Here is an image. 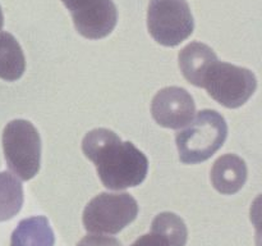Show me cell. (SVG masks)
<instances>
[{
  "label": "cell",
  "mask_w": 262,
  "mask_h": 246,
  "mask_svg": "<svg viewBox=\"0 0 262 246\" xmlns=\"http://www.w3.org/2000/svg\"><path fill=\"white\" fill-rule=\"evenodd\" d=\"M55 236L46 217L26 218L18 223L10 237V246H54Z\"/></svg>",
  "instance_id": "obj_11"
},
{
  "label": "cell",
  "mask_w": 262,
  "mask_h": 246,
  "mask_svg": "<svg viewBox=\"0 0 262 246\" xmlns=\"http://www.w3.org/2000/svg\"><path fill=\"white\" fill-rule=\"evenodd\" d=\"M71 12L77 32L90 40L109 36L117 26L118 10L113 0H61Z\"/></svg>",
  "instance_id": "obj_7"
},
{
  "label": "cell",
  "mask_w": 262,
  "mask_h": 246,
  "mask_svg": "<svg viewBox=\"0 0 262 246\" xmlns=\"http://www.w3.org/2000/svg\"><path fill=\"white\" fill-rule=\"evenodd\" d=\"M247 166L241 156L227 154L217 159L211 169V182L223 195L237 194L247 181Z\"/></svg>",
  "instance_id": "obj_9"
},
{
  "label": "cell",
  "mask_w": 262,
  "mask_h": 246,
  "mask_svg": "<svg viewBox=\"0 0 262 246\" xmlns=\"http://www.w3.org/2000/svg\"><path fill=\"white\" fill-rule=\"evenodd\" d=\"M151 113L161 127L179 130L193 119L196 104L186 89L170 86L160 90L154 96Z\"/></svg>",
  "instance_id": "obj_8"
},
{
  "label": "cell",
  "mask_w": 262,
  "mask_h": 246,
  "mask_svg": "<svg viewBox=\"0 0 262 246\" xmlns=\"http://www.w3.org/2000/svg\"><path fill=\"white\" fill-rule=\"evenodd\" d=\"M77 246H122V243L114 237L110 236H102L97 235V233H92V235H87L77 243Z\"/></svg>",
  "instance_id": "obj_15"
},
{
  "label": "cell",
  "mask_w": 262,
  "mask_h": 246,
  "mask_svg": "<svg viewBox=\"0 0 262 246\" xmlns=\"http://www.w3.org/2000/svg\"><path fill=\"white\" fill-rule=\"evenodd\" d=\"M3 149L10 171L20 179H32L40 171V133L30 120L14 119L3 131Z\"/></svg>",
  "instance_id": "obj_3"
},
{
  "label": "cell",
  "mask_w": 262,
  "mask_h": 246,
  "mask_svg": "<svg viewBox=\"0 0 262 246\" xmlns=\"http://www.w3.org/2000/svg\"><path fill=\"white\" fill-rule=\"evenodd\" d=\"M23 186L9 172L0 173V222L14 218L23 205Z\"/></svg>",
  "instance_id": "obj_13"
},
{
  "label": "cell",
  "mask_w": 262,
  "mask_h": 246,
  "mask_svg": "<svg viewBox=\"0 0 262 246\" xmlns=\"http://www.w3.org/2000/svg\"><path fill=\"white\" fill-rule=\"evenodd\" d=\"M138 204L127 192H102L95 196L83 210L87 232L117 235L137 218Z\"/></svg>",
  "instance_id": "obj_4"
},
{
  "label": "cell",
  "mask_w": 262,
  "mask_h": 246,
  "mask_svg": "<svg viewBox=\"0 0 262 246\" xmlns=\"http://www.w3.org/2000/svg\"><path fill=\"white\" fill-rule=\"evenodd\" d=\"M202 87L223 107L235 109L255 94L257 79L250 69L216 60L205 74Z\"/></svg>",
  "instance_id": "obj_5"
},
{
  "label": "cell",
  "mask_w": 262,
  "mask_h": 246,
  "mask_svg": "<svg viewBox=\"0 0 262 246\" xmlns=\"http://www.w3.org/2000/svg\"><path fill=\"white\" fill-rule=\"evenodd\" d=\"M130 246H168L165 241L160 237V236L155 235V233H147V235L141 236L140 238L135 241Z\"/></svg>",
  "instance_id": "obj_16"
},
{
  "label": "cell",
  "mask_w": 262,
  "mask_h": 246,
  "mask_svg": "<svg viewBox=\"0 0 262 246\" xmlns=\"http://www.w3.org/2000/svg\"><path fill=\"white\" fill-rule=\"evenodd\" d=\"M147 28L158 44L179 45L193 33L194 20L186 0H150Z\"/></svg>",
  "instance_id": "obj_6"
},
{
  "label": "cell",
  "mask_w": 262,
  "mask_h": 246,
  "mask_svg": "<svg viewBox=\"0 0 262 246\" xmlns=\"http://www.w3.org/2000/svg\"><path fill=\"white\" fill-rule=\"evenodd\" d=\"M26 59L19 43L12 33L0 32V78L17 81L23 76Z\"/></svg>",
  "instance_id": "obj_12"
},
{
  "label": "cell",
  "mask_w": 262,
  "mask_h": 246,
  "mask_svg": "<svg viewBox=\"0 0 262 246\" xmlns=\"http://www.w3.org/2000/svg\"><path fill=\"white\" fill-rule=\"evenodd\" d=\"M151 232L160 236L168 246H186L188 230L179 215L164 212L155 217L151 224Z\"/></svg>",
  "instance_id": "obj_14"
},
{
  "label": "cell",
  "mask_w": 262,
  "mask_h": 246,
  "mask_svg": "<svg viewBox=\"0 0 262 246\" xmlns=\"http://www.w3.org/2000/svg\"><path fill=\"white\" fill-rule=\"evenodd\" d=\"M179 68L189 84L202 87L204 77L210 67L217 60L215 51L202 43H191L178 55Z\"/></svg>",
  "instance_id": "obj_10"
},
{
  "label": "cell",
  "mask_w": 262,
  "mask_h": 246,
  "mask_svg": "<svg viewBox=\"0 0 262 246\" xmlns=\"http://www.w3.org/2000/svg\"><path fill=\"white\" fill-rule=\"evenodd\" d=\"M228 136L225 118L216 110L204 109L176 135L179 159L184 164H199L211 158Z\"/></svg>",
  "instance_id": "obj_2"
},
{
  "label": "cell",
  "mask_w": 262,
  "mask_h": 246,
  "mask_svg": "<svg viewBox=\"0 0 262 246\" xmlns=\"http://www.w3.org/2000/svg\"><path fill=\"white\" fill-rule=\"evenodd\" d=\"M82 150L96 167L102 184L109 190H125L145 181L148 160L130 141L109 128H95L82 141Z\"/></svg>",
  "instance_id": "obj_1"
},
{
  "label": "cell",
  "mask_w": 262,
  "mask_h": 246,
  "mask_svg": "<svg viewBox=\"0 0 262 246\" xmlns=\"http://www.w3.org/2000/svg\"><path fill=\"white\" fill-rule=\"evenodd\" d=\"M3 25H4V15H3L2 7H0V30L3 28Z\"/></svg>",
  "instance_id": "obj_17"
}]
</instances>
